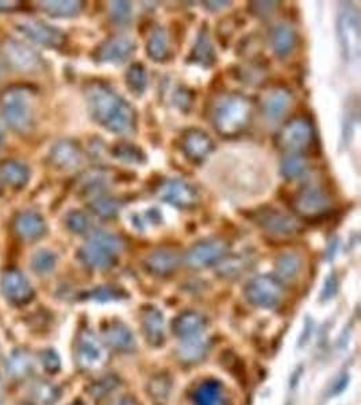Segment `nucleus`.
Returning a JSON list of instances; mask_svg holds the SVG:
<instances>
[{
	"label": "nucleus",
	"mask_w": 361,
	"mask_h": 405,
	"mask_svg": "<svg viewBox=\"0 0 361 405\" xmlns=\"http://www.w3.org/2000/svg\"><path fill=\"white\" fill-rule=\"evenodd\" d=\"M15 233L24 240H38L48 231L45 218L37 211H24L14 221Z\"/></svg>",
	"instance_id": "obj_22"
},
{
	"label": "nucleus",
	"mask_w": 361,
	"mask_h": 405,
	"mask_svg": "<svg viewBox=\"0 0 361 405\" xmlns=\"http://www.w3.org/2000/svg\"><path fill=\"white\" fill-rule=\"evenodd\" d=\"M56 265H57L56 254L48 249H41L31 257V267L41 276L53 272Z\"/></svg>",
	"instance_id": "obj_39"
},
{
	"label": "nucleus",
	"mask_w": 361,
	"mask_h": 405,
	"mask_svg": "<svg viewBox=\"0 0 361 405\" xmlns=\"http://www.w3.org/2000/svg\"><path fill=\"white\" fill-rule=\"evenodd\" d=\"M146 53L153 61L162 62L169 56V38L162 27H156L146 42Z\"/></svg>",
	"instance_id": "obj_28"
},
{
	"label": "nucleus",
	"mask_w": 361,
	"mask_h": 405,
	"mask_svg": "<svg viewBox=\"0 0 361 405\" xmlns=\"http://www.w3.org/2000/svg\"><path fill=\"white\" fill-rule=\"evenodd\" d=\"M252 101L240 94H223L211 107V123L214 128L225 137H233L242 133L252 119Z\"/></svg>",
	"instance_id": "obj_2"
},
{
	"label": "nucleus",
	"mask_w": 361,
	"mask_h": 405,
	"mask_svg": "<svg viewBox=\"0 0 361 405\" xmlns=\"http://www.w3.org/2000/svg\"><path fill=\"white\" fill-rule=\"evenodd\" d=\"M1 292L13 304L29 303L34 296V289L27 277L17 269H10L1 276Z\"/></svg>",
	"instance_id": "obj_14"
},
{
	"label": "nucleus",
	"mask_w": 361,
	"mask_h": 405,
	"mask_svg": "<svg viewBox=\"0 0 361 405\" xmlns=\"http://www.w3.org/2000/svg\"><path fill=\"white\" fill-rule=\"evenodd\" d=\"M60 388L52 383L40 381L33 386V397L42 405L55 404L60 399Z\"/></svg>",
	"instance_id": "obj_40"
},
{
	"label": "nucleus",
	"mask_w": 361,
	"mask_h": 405,
	"mask_svg": "<svg viewBox=\"0 0 361 405\" xmlns=\"http://www.w3.org/2000/svg\"><path fill=\"white\" fill-rule=\"evenodd\" d=\"M191 61L199 64L201 66H211L215 62L214 47L208 38V33L206 29H201L197 43L191 53Z\"/></svg>",
	"instance_id": "obj_33"
},
{
	"label": "nucleus",
	"mask_w": 361,
	"mask_h": 405,
	"mask_svg": "<svg viewBox=\"0 0 361 405\" xmlns=\"http://www.w3.org/2000/svg\"><path fill=\"white\" fill-rule=\"evenodd\" d=\"M120 202L115 198H111L107 195H99L90 202L91 211L95 215L104 218V219L117 216L120 212Z\"/></svg>",
	"instance_id": "obj_35"
},
{
	"label": "nucleus",
	"mask_w": 361,
	"mask_h": 405,
	"mask_svg": "<svg viewBox=\"0 0 361 405\" xmlns=\"http://www.w3.org/2000/svg\"><path fill=\"white\" fill-rule=\"evenodd\" d=\"M33 369H34V362L30 357V354L23 351V350L13 351L6 361V370H7L8 376H11L14 378L27 377Z\"/></svg>",
	"instance_id": "obj_29"
},
{
	"label": "nucleus",
	"mask_w": 361,
	"mask_h": 405,
	"mask_svg": "<svg viewBox=\"0 0 361 405\" xmlns=\"http://www.w3.org/2000/svg\"><path fill=\"white\" fill-rule=\"evenodd\" d=\"M246 300L260 308H275L283 299L284 288L279 279L261 274L252 279L245 286Z\"/></svg>",
	"instance_id": "obj_6"
},
{
	"label": "nucleus",
	"mask_w": 361,
	"mask_h": 405,
	"mask_svg": "<svg viewBox=\"0 0 361 405\" xmlns=\"http://www.w3.org/2000/svg\"><path fill=\"white\" fill-rule=\"evenodd\" d=\"M103 339L107 346L120 353H129L136 348V338L132 330L120 321L110 322L104 327Z\"/></svg>",
	"instance_id": "obj_20"
},
{
	"label": "nucleus",
	"mask_w": 361,
	"mask_h": 405,
	"mask_svg": "<svg viewBox=\"0 0 361 405\" xmlns=\"http://www.w3.org/2000/svg\"><path fill=\"white\" fill-rule=\"evenodd\" d=\"M203 4H206V7H207L208 10L215 11V10H221L223 7L230 6L232 3H230V1H204Z\"/></svg>",
	"instance_id": "obj_49"
},
{
	"label": "nucleus",
	"mask_w": 361,
	"mask_h": 405,
	"mask_svg": "<svg viewBox=\"0 0 361 405\" xmlns=\"http://www.w3.org/2000/svg\"><path fill=\"white\" fill-rule=\"evenodd\" d=\"M143 266L155 276H169L180 266V257L172 249H160L145 258Z\"/></svg>",
	"instance_id": "obj_19"
},
{
	"label": "nucleus",
	"mask_w": 361,
	"mask_h": 405,
	"mask_svg": "<svg viewBox=\"0 0 361 405\" xmlns=\"http://www.w3.org/2000/svg\"><path fill=\"white\" fill-rule=\"evenodd\" d=\"M90 115L106 130L115 134L132 133L137 115L130 103L103 82H94L85 91Z\"/></svg>",
	"instance_id": "obj_1"
},
{
	"label": "nucleus",
	"mask_w": 361,
	"mask_h": 405,
	"mask_svg": "<svg viewBox=\"0 0 361 405\" xmlns=\"http://www.w3.org/2000/svg\"><path fill=\"white\" fill-rule=\"evenodd\" d=\"M206 324L207 322L204 316H201L199 312L185 311L174 321L172 327H174V332L180 339H187V338L203 335Z\"/></svg>",
	"instance_id": "obj_24"
},
{
	"label": "nucleus",
	"mask_w": 361,
	"mask_h": 405,
	"mask_svg": "<svg viewBox=\"0 0 361 405\" xmlns=\"http://www.w3.org/2000/svg\"><path fill=\"white\" fill-rule=\"evenodd\" d=\"M275 267L281 279L285 281H291L301 274L303 260L297 253H284L276 260Z\"/></svg>",
	"instance_id": "obj_31"
},
{
	"label": "nucleus",
	"mask_w": 361,
	"mask_h": 405,
	"mask_svg": "<svg viewBox=\"0 0 361 405\" xmlns=\"http://www.w3.org/2000/svg\"><path fill=\"white\" fill-rule=\"evenodd\" d=\"M157 195L162 202H169L181 209L194 208L199 202V193L195 186L180 179H169L161 182Z\"/></svg>",
	"instance_id": "obj_10"
},
{
	"label": "nucleus",
	"mask_w": 361,
	"mask_h": 405,
	"mask_svg": "<svg viewBox=\"0 0 361 405\" xmlns=\"http://www.w3.org/2000/svg\"><path fill=\"white\" fill-rule=\"evenodd\" d=\"M78 361L84 369H97L106 361V351L101 341L91 331H84L78 342Z\"/></svg>",
	"instance_id": "obj_17"
},
{
	"label": "nucleus",
	"mask_w": 361,
	"mask_h": 405,
	"mask_svg": "<svg viewBox=\"0 0 361 405\" xmlns=\"http://www.w3.org/2000/svg\"><path fill=\"white\" fill-rule=\"evenodd\" d=\"M110 15L117 23H127L132 18V4L129 1H111Z\"/></svg>",
	"instance_id": "obj_43"
},
{
	"label": "nucleus",
	"mask_w": 361,
	"mask_h": 405,
	"mask_svg": "<svg viewBox=\"0 0 361 405\" xmlns=\"http://www.w3.org/2000/svg\"><path fill=\"white\" fill-rule=\"evenodd\" d=\"M84 3L79 0H45L40 1L41 10L53 18H72L80 14Z\"/></svg>",
	"instance_id": "obj_27"
},
{
	"label": "nucleus",
	"mask_w": 361,
	"mask_h": 405,
	"mask_svg": "<svg viewBox=\"0 0 361 405\" xmlns=\"http://www.w3.org/2000/svg\"><path fill=\"white\" fill-rule=\"evenodd\" d=\"M298 36L295 29L288 23H279L274 27L271 33V45L275 54L281 59L288 57L295 46H297Z\"/></svg>",
	"instance_id": "obj_23"
},
{
	"label": "nucleus",
	"mask_w": 361,
	"mask_h": 405,
	"mask_svg": "<svg viewBox=\"0 0 361 405\" xmlns=\"http://www.w3.org/2000/svg\"><path fill=\"white\" fill-rule=\"evenodd\" d=\"M0 111L8 127L17 133H26L34 123V98L27 87L15 85L3 91Z\"/></svg>",
	"instance_id": "obj_3"
},
{
	"label": "nucleus",
	"mask_w": 361,
	"mask_h": 405,
	"mask_svg": "<svg viewBox=\"0 0 361 405\" xmlns=\"http://www.w3.org/2000/svg\"><path fill=\"white\" fill-rule=\"evenodd\" d=\"M123 295H125L123 290H120L118 288H111V286H101L91 293L92 299L99 300V302L118 300V299L123 297Z\"/></svg>",
	"instance_id": "obj_44"
},
{
	"label": "nucleus",
	"mask_w": 361,
	"mask_h": 405,
	"mask_svg": "<svg viewBox=\"0 0 361 405\" xmlns=\"http://www.w3.org/2000/svg\"><path fill=\"white\" fill-rule=\"evenodd\" d=\"M142 331L148 342L153 346H160L165 337V321L160 309L148 307L142 316Z\"/></svg>",
	"instance_id": "obj_25"
},
{
	"label": "nucleus",
	"mask_w": 361,
	"mask_h": 405,
	"mask_svg": "<svg viewBox=\"0 0 361 405\" xmlns=\"http://www.w3.org/2000/svg\"><path fill=\"white\" fill-rule=\"evenodd\" d=\"M20 1H0V11H10L20 6Z\"/></svg>",
	"instance_id": "obj_50"
},
{
	"label": "nucleus",
	"mask_w": 361,
	"mask_h": 405,
	"mask_svg": "<svg viewBox=\"0 0 361 405\" xmlns=\"http://www.w3.org/2000/svg\"><path fill=\"white\" fill-rule=\"evenodd\" d=\"M111 154L114 159L127 163H142L146 160L145 153L137 145L133 143H118L111 149Z\"/></svg>",
	"instance_id": "obj_37"
},
{
	"label": "nucleus",
	"mask_w": 361,
	"mask_h": 405,
	"mask_svg": "<svg viewBox=\"0 0 361 405\" xmlns=\"http://www.w3.org/2000/svg\"><path fill=\"white\" fill-rule=\"evenodd\" d=\"M3 53L8 64L23 73L40 72L43 68V59L40 53L18 40H7L3 43Z\"/></svg>",
	"instance_id": "obj_8"
},
{
	"label": "nucleus",
	"mask_w": 361,
	"mask_h": 405,
	"mask_svg": "<svg viewBox=\"0 0 361 405\" xmlns=\"http://www.w3.org/2000/svg\"><path fill=\"white\" fill-rule=\"evenodd\" d=\"M174 99L176 101V105L183 110V111H188L192 105L194 101V95L190 89L187 88H179L174 96Z\"/></svg>",
	"instance_id": "obj_46"
},
{
	"label": "nucleus",
	"mask_w": 361,
	"mask_h": 405,
	"mask_svg": "<svg viewBox=\"0 0 361 405\" xmlns=\"http://www.w3.org/2000/svg\"><path fill=\"white\" fill-rule=\"evenodd\" d=\"M294 205L303 216L317 218L329 209L330 196L320 186H307L297 195Z\"/></svg>",
	"instance_id": "obj_15"
},
{
	"label": "nucleus",
	"mask_w": 361,
	"mask_h": 405,
	"mask_svg": "<svg viewBox=\"0 0 361 405\" xmlns=\"http://www.w3.org/2000/svg\"><path fill=\"white\" fill-rule=\"evenodd\" d=\"M337 290V280L336 277L332 274L327 281H326V285H325V289H323V293H322V297L323 299H330Z\"/></svg>",
	"instance_id": "obj_48"
},
{
	"label": "nucleus",
	"mask_w": 361,
	"mask_h": 405,
	"mask_svg": "<svg viewBox=\"0 0 361 405\" xmlns=\"http://www.w3.org/2000/svg\"><path fill=\"white\" fill-rule=\"evenodd\" d=\"M126 84L127 88L136 95H142L145 92L148 85V75L146 68L141 62H136L129 68L126 73Z\"/></svg>",
	"instance_id": "obj_36"
},
{
	"label": "nucleus",
	"mask_w": 361,
	"mask_h": 405,
	"mask_svg": "<svg viewBox=\"0 0 361 405\" xmlns=\"http://www.w3.org/2000/svg\"><path fill=\"white\" fill-rule=\"evenodd\" d=\"M276 6H278V3H275V1H255V3H252L250 7L256 15L267 17L276 8Z\"/></svg>",
	"instance_id": "obj_47"
},
{
	"label": "nucleus",
	"mask_w": 361,
	"mask_h": 405,
	"mask_svg": "<svg viewBox=\"0 0 361 405\" xmlns=\"http://www.w3.org/2000/svg\"><path fill=\"white\" fill-rule=\"evenodd\" d=\"M136 52V43L129 37H114L104 40L95 52V59L99 62L122 64L129 60Z\"/></svg>",
	"instance_id": "obj_16"
},
{
	"label": "nucleus",
	"mask_w": 361,
	"mask_h": 405,
	"mask_svg": "<svg viewBox=\"0 0 361 405\" xmlns=\"http://www.w3.org/2000/svg\"><path fill=\"white\" fill-rule=\"evenodd\" d=\"M3 403V392H1V388H0V405Z\"/></svg>",
	"instance_id": "obj_52"
},
{
	"label": "nucleus",
	"mask_w": 361,
	"mask_h": 405,
	"mask_svg": "<svg viewBox=\"0 0 361 405\" xmlns=\"http://www.w3.org/2000/svg\"><path fill=\"white\" fill-rule=\"evenodd\" d=\"M65 226L73 234H84L90 228V219L81 211H71L65 216Z\"/></svg>",
	"instance_id": "obj_42"
},
{
	"label": "nucleus",
	"mask_w": 361,
	"mask_h": 405,
	"mask_svg": "<svg viewBox=\"0 0 361 405\" xmlns=\"http://www.w3.org/2000/svg\"><path fill=\"white\" fill-rule=\"evenodd\" d=\"M360 14L356 8L342 10L337 20L339 40L346 61H355L360 56Z\"/></svg>",
	"instance_id": "obj_5"
},
{
	"label": "nucleus",
	"mask_w": 361,
	"mask_h": 405,
	"mask_svg": "<svg viewBox=\"0 0 361 405\" xmlns=\"http://www.w3.org/2000/svg\"><path fill=\"white\" fill-rule=\"evenodd\" d=\"M49 161L56 169L72 170L80 165V146L71 140L56 142L50 149Z\"/></svg>",
	"instance_id": "obj_18"
},
{
	"label": "nucleus",
	"mask_w": 361,
	"mask_h": 405,
	"mask_svg": "<svg viewBox=\"0 0 361 405\" xmlns=\"http://www.w3.org/2000/svg\"><path fill=\"white\" fill-rule=\"evenodd\" d=\"M120 385V378L117 376H104L99 380H97L95 383L90 386V392L94 397L97 399H103L106 396H108L111 392H114Z\"/></svg>",
	"instance_id": "obj_41"
},
{
	"label": "nucleus",
	"mask_w": 361,
	"mask_h": 405,
	"mask_svg": "<svg viewBox=\"0 0 361 405\" xmlns=\"http://www.w3.org/2000/svg\"><path fill=\"white\" fill-rule=\"evenodd\" d=\"M306 170H307V161L299 154H291L281 161V176L287 180L299 179L306 173Z\"/></svg>",
	"instance_id": "obj_38"
},
{
	"label": "nucleus",
	"mask_w": 361,
	"mask_h": 405,
	"mask_svg": "<svg viewBox=\"0 0 361 405\" xmlns=\"http://www.w3.org/2000/svg\"><path fill=\"white\" fill-rule=\"evenodd\" d=\"M181 153L192 162L204 161L214 150V142L201 128H190L181 134L179 140Z\"/></svg>",
	"instance_id": "obj_13"
},
{
	"label": "nucleus",
	"mask_w": 361,
	"mask_h": 405,
	"mask_svg": "<svg viewBox=\"0 0 361 405\" xmlns=\"http://www.w3.org/2000/svg\"><path fill=\"white\" fill-rule=\"evenodd\" d=\"M223 392L218 381H206L194 393L195 405H221Z\"/></svg>",
	"instance_id": "obj_34"
},
{
	"label": "nucleus",
	"mask_w": 361,
	"mask_h": 405,
	"mask_svg": "<svg viewBox=\"0 0 361 405\" xmlns=\"http://www.w3.org/2000/svg\"><path fill=\"white\" fill-rule=\"evenodd\" d=\"M123 249V242L114 234L95 231L79 249V260L94 270H107L117 261V254Z\"/></svg>",
	"instance_id": "obj_4"
},
{
	"label": "nucleus",
	"mask_w": 361,
	"mask_h": 405,
	"mask_svg": "<svg viewBox=\"0 0 361 405\" xmlns=\"http://www.w3.org/2000/svg\"><path fill=\"white\" fill-rule=\"evenodd\" d=\"M255 221L262 230L276 237H290L302 230V224L298 219L274 208H264L262 211H257Z\"/></svg>",
	"instance_id": "obj_11"
},
{
	"label": "nucleus",
	"mask_w": 361,
	"mask_h": 405,
	"mask_svg": "<svg viewBox=\"0 0 361 405\" xmlns=\"http://www.w3.org/2000/svg\"><path fill=\"white\" fill-rule=\"evenodd\" d=\"M292 104V96L285 88H272L262 99V112L267 119L278 121L284 117Z\"/></svg>",
	"instance_id": "obj_21"
},
{
	"label": "nucleus",
	"mask_w": 361,
	"mask_h": 405,
	"mask_svg": "<svg viewBox=\"0 0 361 405\" xmlns=\"http://www.w3.org/2000/svg\"><path fill=\"white\" fill-rule=\"evenodd\" d=\"M41 364L45 370L50 373H56L57 370H60V357L55 350H45L41 354Z\"/></svg>",
	"instance_id": "obj_45"
},
{
	"label": "nucleus",
	"mask_w": 361,
	"mask_h": 405,
	"mask_svg": "<svg viewBox=\"0 0 361 405\" xmlns=\"http://www.w3.org/2000/svg\"><path fill=\"white\" fill-rule=\"evenodd\" d=\"M227 254V243L211 238L195 243L185 254V263L192 269H204L221 263Z\"/></svg>",
	"instance_id": "obj_9"
},
{
	"label": "nucleus",
	"mask_w": 361,
	"mask_h": 405,
	"mask_svg": "<svg viewBox=\"0 0 361 405\" xmlns=\"http://www.w3.org/2000/svg\"><path fill=\"white\" fill-rule=\"evenodd\" d=\"M114 405H139V403L133 397L125 396V397H120V400H117Z\"/></svg>",
	"instance_id": "obj_51"
},
{
	"label": "nucleus",
	"mask_w": 361,
	"mask_h": 405,
	"mask_svg": "<svg viewBox=\"0 0 361 405\" xmlns=\"http://www.w3.org/2000/svg\"><path fill=\"white\" fill-rule=\"evenodd\" d=\"M316 138L313 124L306 118H294L287 122L278 134V146L291 153H299L309 149Z\"/></svg>",
	"instance_id": "obj_7"
},
{
	"label": "nucleus",
	"mask_w": 361,
	"mask_h": 405,
	"mask_svg": "<svg viewBox=\"0 0 361 405\" xmlns=\"http://www.w3.org/2000/svg\"><path fill=\"white\" fill-rule=\"evenodd\" d=\"M1 142H3V135H1V131H0V146H1Z\"/></svg>",
	"instance_id": "obj_53"
},
{
	"label": "nucleus",
	"mask_w": 361,
	"mask_h": 405,
	"mask_svg": "<svg viewBox=\"0 0 361 405\" xmlns=\"http://www.w3.org/2000/svg\"><path fill=\"white\" fill-rule=\"evenodd\" d=\"M207 341L203 338V335L181 339L179 346V355L181 360L185 362H198L206 355L207 353Z\"/></svg>",
	"instance_id": "obj_32"
},
{
	"label": "nucleus",
	"mask_w": 361,
	"mask_h": 405,
	"mask_svg": "<svg viewBox=\"0 0 361 405\" xmlns=\"http://www.w3.org/2000/svg\"><path fill=\"white\" fill-rule=\"evenodd\" d=\"M172 378L169 374L160 373L153 376L148 383V393L153 403L156 405H165L169 400L171 392H172Z\"/></svg>",
	"instance_id": "obj_30"
},
{
	"label": "nucleus",
	"mask_w": 361,
	"mask_h": 405,
	"mask_svg": "<svg viewBox=\"0 0 361 405\" xmlns=\"http://www.w3.org/2000/svg\"><path fill=\"white\" fill-rule=\"evenodd\" d=\"M0 180L14 189H22L30 180V169L22 162L7 160L0 163Z\"/></svg>",
	"instance_id": "obj_26"
},
{
	"label": "nucleus",
	"mask_w": 361,
	"mask_h": 405,
	"mask_svg": "<svg viewBox=\"0 0 361 405\" xmlns=\"http://www.w3.org/2000/svg\"><path fill=\"white\" fill-rule=\"evenodd\" d=\"M17 29L29 40L46 47L59 49L66 40V36L61 30L42 20H22Z\"/></svg>",
	"instance_id": "obj_12"
}]
</instances>
